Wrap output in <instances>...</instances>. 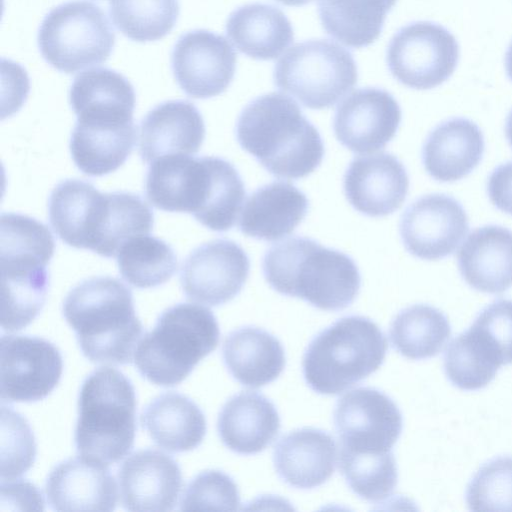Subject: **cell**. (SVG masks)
<instances>
[{
	"label": "cell",
	"mask_w": 512,
	"mask_h": 512,
	"mask_svg": "<svg viewBox=\"0 0 512 512\" xmlns=\"http://www.w3.org/2000/svg\"><path fill=\"white\" fill-rule=\"evenodd\" d=\"M240 146L269 173L285 179L311 174L322 162L324 144L297 103L276 92L249 102L236 123Z\"/></svg>",
	"instance_id": "obj_1"
},
{
	"label": "cell",
	"mask_w": 512,
	"mask_h": 512,
	"mask_svg": "<svg viewBox=\"0 0 512 512\" xmlns=\"http://www.w3.org/2000/svg\"><path fill=\"white\" fill-rule=\"evenodd\" d=\"M262 270L278 293L301 298L325 311L351 305L361 284L351 257L301 236L271 246L264 254Z\"/></svg>",
	"instance_id": "obj_2"
},
{
	"label": "cell",
	"mask_w": 512,
	"mask_h": 512,
	"mask_svg": "<svg viewBox=\"0 0 512 512\" xmlns=\"http://www.w3.org/2000/svg\"><path fill=\"white\" fill-rule=\"evenodd\" d=\"M63 315L90 361L131 363L143 333L131 290L120 280L101 276L86 279L70 290Z\"/></svg>",
	"instance_id": "obj_3"
},
{
	"label": "cell",
	"mask_w": 512,
	"mask_h": 512,
	"mask_svg": "<svg viewBox=\"0 0 512 512\" xmlns=\"http://www.w3.org/2000/svg\"><path fill=\"white\" fill-rule=\"evenodd\" d=\"M55 250L46 225L27 215H1V327L16 331L42 309L49 286V264Z\"/></svg>",
	"instance_id": "obj_4"
},
{
	"label": "cell",
	"mask_w": 512,
	"mask_h": 512,
	"mask_svg": "<svg viewBox=\"0 0 512 512\" xmlns=\"http://www.w3.org/2000/svg\"><path fill=\"white\" fill-rule=\"evenodd\" d=\"M136 431V397L132 383L111 367L94 370L78 399L75 445L81 456L106 465L132 449Z\"/></svg>",
	"instance_id": "obj_5"
},
{
	"label": "cell",
	"mask_w": 512,
	"mask_h": 512,
	"mask_svg": "<svg viewBox=\"0 0 512 512\" xmlns=\"http://www.w3.org/2000/svg\"><path fill=\"white\" fill-rule=\"evenodd\" d=\"M219 338V325L210 309L180 303L166 309L154 329L138 342L134 362L150 382L174 386L217 347Z\"/></svg>",
	"instance_id": "obj_6"
},
{
	"label": "cell",
	"mask_w": 512,
	"mask_h": 512,
	"mask_svg": "<svg viewBox=\"0 0 512 512\" xmlns=\"http://www.w3.org/2000/svg\"><path fill=\"white\" fill-rule=\"evenodd\" d=\"M387 340L371 319L351 315L319 332L303 356V376L322 395L342 393L384 362Z\"/></svg>",
	"instance_id": "obj_7"
},
{
	"label": "cell",
	"mask_w": 512,
	"mask_h": 512,
	"mask_svg": "<svg viewBox=\"0 0 512 512\" xmlns=\"http://www.w3.org/2000/svg\"><path fill=\"white\" fill-rule=\"evenodd\" d=\"M274 84L310 109L335 105L357 83L352 54L333 41L311 39L294 45L275 64Z\"/></svg>",
	"instance_id": "obj_8"
},
{
	"label": "cell",
	"mask_w": 512,
	"mask_h": 512,
	"mask_svg": "<svg viewBox=\"0 0 512 512\" xmlns=\"http://www.w3.org/2000/svg\"><path fill=\"white\" fill-rule=\"evenodd\" d=\"M115 32L103 10L88 1L54 7L37 36L39 51L53 68L72 74L105 62L115 45Z\"/></svg>",
	"instance_id": "obj_9"
},
{
	"label": "cell",
	"mask_w": 512,
	"mask_h": 512,
	"mask_svg": "<svg viewBox=\"0 0 512 512\" xmlns=\"http://www.w3.org/2000/svg\"><path fill=\"white\" fill-rule=\"evenodd\" d=\"M459 60L456 38L443 26L417 21L400 28L386 52L387 66L403 85L427 90L445 82Z\"/></svg>",
	"instance_id": "obj_10"
},
{
	"label": "cell",
	"mask_w": 512,
	"mask_h": 512,
	"mask_svg": "<svg viewBox=\"0 0 512 512\" xmlns=\"http://www.w3.org/2000/svg\"><path fill=\"white\" fill-rule=\"evenodd\" d=\"M341 448L359 453L391 451L403 427L394 401L375 388L359 387L344 394L334 410Z\"/></svg>",
	"instance_id": "obj_11"
},
{
	"label": "cell",
	"mask_w": 512,
	"mask_h": 512,
	"mask_svg": "<svg viewBox=\"0 0 512 512\" xmlns=\"http://www.w3.org/2000/svg\"><path fill=\"white\" fill-rule=\"evenodd\" d=\"M0 363V394L7 402L45 398L59 383L63 370L58 348L39 337L3 335Z\"/></svg>",
	"instance_id": "obj_12"
},
{
	"label": "cell",
	"mask_w": 512,
	"mask_h": 512,
	"mask_svg": "<svg viewBox=\"0 0 512 512\" xmlns=\"http://www.w3.org/2000/svg\"><path fill=\"white\" fill-rule=\"evenodd\" d=\"M249 270V257L241 246L232 240L215 239L187 256L181 267L180 283L189 299L219 306L239 294Z\"/></svg>",
	"instance_id": "obj_13"
},
{
	"label": "cell",
	"mask_w": 512,
	"mask_h": 512,
	"mask_svg": "<svg viewBox=\"0 0 512 512\" xmlns=\"http://www.w3.org/2000/svg\"><path fill=\"white\" fill-rule=\"evenodd\" d=\"M237 56L229 42L198 29L179 37L171 67L180 88L190 97L207 99L223 93L232 82Z\"/></svg>",
	"instance_id": "obj_14"
},
{
	"label": "cell",
	"mask_w": 512,
	"mask_h": 512,
	"mask_svg": "<svg viewBox=\"0 0 512 512\" xmlns=\"http://www.w3.org/2000/svg\"><path fill=\"white\" fill-rule=\"evenodd\" d=\"M468 230L464 208L445 194L418 198L406 208L399 226L406 250L423 260H438L451 255Z\"/></svg>",
	"instance_id": "obj_15"
},
{
	"label": "cell",
	"mask_w": 512,
	"mask_h": 512,
	"mask_svg": "<svg viewBox=\"0 0 512 512\" xmlns=\"http://www.w3.org/2000/svg\"><path fill=\"white\" fill-rule=\"evenodd\" d=\"M245 198L236 168L219 157H194L184 196V210L210 230L231 229Z\"/></svg>",
	"instance_id": "obj_16"
},
{
	"label": "cell",
	"mask_w": 512,
	"mask_h": 512,
	"mask_svg": "<svg viewBox=\"0 0 512 512\" xmlns=\"http://www.w3.org/2000/svg\"><path fill=\"white\" fill-rule=\"evenodd\" d=\"M401 115L398 102L388 91L361 88L339 104L333 130L338 141L352 152H374L393 139Z\"/></svg>",
	"instance_id": "obj_17"
},
{
	"label": "cell",
	"mask_w": 512,
	"mask_h": 512,
	"mask_svg": "<svg viewBox=\"0 0 512 512\" xmlns=\"http://www.w3.org/2000/svg\"><path fill=\"white\" fill-rule=\"evenodd\" d=\"M122 506L133 512L173 510L182 488L176 461L156 449L131 454L118 471Z\"/></svg>",
	"instance_id": "obj_18"
},
{
	"label": "cell",
	"mask_w": 512,
	"mask_h": 512,
	"mask_svg": "<svg viewBox=\"0 0 512 512\" xmlns=\"http://www.w3.org/2000/svg\"><path fill=\"white\" fill-rule=\"evenodd\" d=\"M343 188L346 199L358 212L383 217L403 204L409 178L394 155L382 152L355 157L345 171Z\"/></svg>",
	"instance_id": "obj_19"
},
{
	"label": "cell",
	"mask_w": 512,
	"mask_h": 512,
	"mask_svg": "<svg viewBox=\"0 0 512 512\" xmlns=\"http://www.w3.org/2000/svg\"><path fill=\"white\" fill-rule=\"evenodd\" d=\"M45 492L56 511H112L117 503V486L107 465L84 456L55 466Z\"/></svg>",
	"instance_id": "obj_20"
},
{
	"label": "cell",
	"mask_w": 512,
	"mask_h": 512,
	"mask_svg": "<svg viewBox=\"0 0 512 512\" xmlns=\"http://www.w3.org/2000/svg\"><path fill=\"white\" fill-rule=\"evenodd\" d=\"M205 137V124L194 104L171 100L158 104L140 125L139 153L144 162L174 154L198 152Z\"/></svg>",
	"instance_id": "obj_21"
},
{
	"label": "cell",
	"mask_w": 512,
	"mask_h": 512,
	"mask_svg": "<svg viewBox=\"0 0 512 512\" xmlns=\"http://www.w3.org/2000/svg\"><path fill=\"white\" fill-rule=\"evenodd\" d=\"M337 446L327 432L304 427L280 438L274 447L273 462L278 476L298 489L324 484L334 473Z\"/></svg>",
	"instance_id": "obj_22"
},
{
	"label": "cell",
	"mask_w": 512,
	"mask_h": 512,
	"mask_svg": "<svg viewBox=\"0 0 512 512\" xmlns=\"http://www.w3.org/2000/svg\"><path fill=\"white\" fill-rule=\"evenodd\" d=\"M466 283L480 292L500 294L512 286V231L486 225L472 231L457 254Z\"/></svg>",
	"instance_id": "obj_23"
},
{
	"label": "cell",
	"mask_w": 512,
	"mask_h": 512,
	"mask_svg": "<svg viewBox=\"0 0 512 512\" xmlns=\"http://www.w3.org/2000/svg\"><path fill=\"white\" fill-rule=\"evenodd\" d=\"M309 201L294 185L274 181L255 190L240 211V231L254 239L279 240L302 222Z\"/></svg>",
	"instance_id": "obj_24"
},
{
	"label": "cell",
	"mask_w": 512,
	"mask_h": 512,
	"mask_svg": "<svg viewBox=\"0 0 512 512\" xmlns=\"http://www.w3.org/2000/svg\"><path fill=\"white\" fill-rule=\"evenodd\" d=\"M280 425L277 409L268 398L257 392L242 391L222 407L217 429L231 451L253 455L272 443Z\"/></svg>",
	"instance_id": "obj_25"
},
{
	"label": "cell",
	"mask_w": 512,
	"mask_h": 512,
	"mask_svg": "<svg viewBox=\"0 0 512 512\" xmlns=\"http://www.w3.org/2000/svg\"><path fill=\"white\" fill-rule=\"evenodd\" d=\"M484 137L479 127L466 118H452L437 125L422 149L428 174L440 182L457 181L480 163Z\"/></svg>",
	"instance_id": "obj_26"
},
{
	"label": "cell",
	"mask_w": 512,
	"mask_h": 512,
	"mask_svg": "<svg viewBox=\"0 0 512 512\" xmlns=\"http://www.w3.org/2000/svg\"><path fill=\"white\" fill-rule=\"evenodd\" d=\"M69 101L77 120L131 122L136 97L123 75L108 68H93L75 77Z\"/></svg>",
	"instance_id": "obj_27"
},
{
	"label": "cell",
	"mask_w": 512,
	"mask_h": 512,
	"mask_svg": "<svg viewBox=\"0 0 512 512\" xmlns=\"http://www.w3.org/2000/svg\"><path fill=\"white\" fill-rule=\"evenodd\" d=\"M137 136L134 122L77 120L70 140L76 166L86 175L103 176L117 170L131 154Z\"/></svg>",
	"instance_id": "obj_28"
},
{
	"label": "cell",
	"mask_w": 512,
	"mask_h": 512,
	"mask_svg": "<svg viewBox=\"0 0 512 512\" xmlns=\"http://www.w3.org/2000/svg\"><path fill=\"white\" fill-rule=\"evenodd\" d=\"M226 34L241 53L256 60L279 57L294 40L287 16L276 6L259 2L234 10Z\"/></svg>",
	"instance_id": "obj_29"
},
{
	"label": "cell",
	"mask_w": 512,
	"mask_h": 512,
	"mask_svg": "<svg viewBox=\"0 0 512 512\" xmlns=\"http://www.w3.org/2000/svg\"><path fill=\"white\" fill-rule=\"evenodd\" d=\"M222 355L229 373L239 383L259 388L276 380L285 367L280 341L252 326L232 331L225 339Z\"/></svg>",
	"instance_id": "obj_30"
},
{
	"label": "cell",
	"mask_w": 512,
	"mask_h": 512,
	"mask_svg": "<svg viewBox=\"0 0 512 512\" xmlns=\"http://www.w3.org/2000/svg\"><path fill=\"white\" fill-rule=\"evenodd\" d=\"M141 423L152 440L170 452L198 447L206 434V419L188 397L166 392L154 398L143 410Z\"/></svg>",
	"instance_id": "obj_31"
},
{
	"label": "cell",
	"mask_w": 512,
	"mask_h": 512,
	"mask_svg": "<svg viewBox=\"0 0 512 512\" xmlns=\"http://www.w3.org/2000/svg\"><path fill=\"white\" fill-rule=\"evenodd\" d=\"M396 1L317 0V6L328 35L348 47L362 48L378 39Z\"/></svg>",
	"instance_id": "obj_32"
},
{
	"label": "cell",
	"mask_w": 512,
	"mask_h": 512,
	"mask_svg": "<svg viewBox=\"0 0 512 512\" xmlns=\"http://www.w3.org/2000/svg\"><path fill=\"white\" fill-rule=\"evenodd\" d=\"M451 335L447 317L438 309L416 304L400 311L390 327V340L402 356L420 360L437 355Z\"/></svg>",
	"instance_id": "obj_33"
},
{
	"label": "cell",
	"mask_w": 512,
	"mask_h": 512,
	"mask_svg": "<svg viewBox=\"0 0 512 512\" xmlns=\"http://www.w3.org/2000/svg\"><path fill=\"white\" fill-rule=\"evenodd\" d=\"M503 363L486 338L473 326L454 338L444 353V371L462 390L487 386Z\"/></svg>",
	"instance_id": "obj_34"
},
{
	"label": "cell",
	"mask_w": 512,
	"mask_h": 512,
	"mask_svg": "<svg viewBox=\"0 0 512 512\" xmlns=\"http://www.w3.org/2000/svg\"><path fill=\"white\" fill-rule=\"evenodd\" d=\"M122 277L137 288H151L167 282L177 270V257L165 241L148 234L125 242L117 254Z\"/></svg>",
	"instance_id": "obj_35"
},
{
	"label": "cell",
	"mask_w": 512,
	"mask_h": 512,
	"mask_svg": "<svg viewBox=\"0 0 512 512\" xmlns=\"http://www.w3.org/2000/svg\"><path fill=\"white\" fill-rule=\"evenodd\" d=\"M154 216L148 204L129 192L108 193L106 218L93 251L103 257L117 256L129 239L149 234Z\"/></svg>",
	"instance_id": "obj_36"
},
{
	"label": "cell",
	"mask_w": 512,
	"mask_h": 512,
	"mask_svg": "<svg viewBox=\"0 0 512 512\" xmlns=\"http://www.w3.org/2000/svg\"><path fill=\"white\" fill-rule=\"evenodd\" d=\"M180 12L178 0H109V14L127 38L149 42L165 37Z\"/></svg>",
	"instance_id": "obj_37"
},
{
	"label": "cell",
	"mask_w": 512,
	"mask_h": 512,
	"mask_svg": "<svg viewBox=\"0 0 512 512\" xmlns=\"http://www.w3.org/2000/svg\"><path fill=\"white\" fill-rule=\"evenodd\" d=\"M339 468L351 490L370 502L386 499L397 485V466L391 451L359 453L340 448Z\"/></svg>",
	"instance_id": "obj_38"
},
{
	"label": "cell",
	"mask_w": 512,
	"mask_h": 512,
	"mask_svg": "<svg viewBox=\"0 0 512 512\" xmlns=\"http://www.w3.org/2000/svg\"><path fill=\"white\" fill-rule=\"evenodd\" d=\"M466 502L472 511H512V457L485 463L467 486Z\"/></svg>",
	"instance_id": "obj_39"
},
{
	"label": "cell",
	"mask_w": 512,
	"mask_h": 512,
	"mask_svg": "<svg viewBox=\"0 0 512 512\" xmlns=\"http://www.w3.org/2000/svg\"><path fill=\"white\" fill-rule=\"evenodd\" d=\"M36 443L32 430L22 415L1 407V479L10 481L21 476L33 464Z\"/></svg>",
	"instance_id": "obj_40"
},
{
	"label": "cell",
	"mask_w": 512,
	"mask_h": 512,
	"mask_svg": "<svg viewBox=\"0 0 512 512\" xmlns=\"http://www.w3.org/2000/svg\"><path fill=\"white\" fill-rule=\"evenodd\" d=\"M239 490L234 480L219 470L198 474L187 486L180 509L189 510H238Z\"/></svg>",
	"instance_id": "obj_41"
},
{
	"label": "cell",
	"mask_w": 512,
	"mask_h": 512,
	"mask_svg": "<svg viewBox=\"0 0 512 512\" xmlns=\"http://www.w3.org/2000/svg\"><path fill=\"white\" fill-rule=\"evenodd\" d=\"M494 347L502 363H512V300L500 299L485 307L472 324Z\"/></svg>",
	"instance_id": "obj_42"
},
{
	"label": "cell",
	"mask_w": 512,
	"mask_h": 512,
	"mask_svg": "<svg viewBox=\"0 0 512 512\" xmlns=\"http://www.w3.org/2000/svg\"><path fill=\"white\" fill-rule=\"evenodd\" d=\"M1 510L32 509L43 510V499L41 493L29 482L25 481H2L1 483Z\"/></svg>",
	"instance_id": "obj_43"
},
{
	"label": "cell",
	"mask_w": 512,
	"mask_h": 512,
	"mask_svg": "<svg viewBox=\"0 0 512 512\" xmlns=\"http://www.w3.org/2000/svg\"><path fill=\"white\" fill-rule=\"evenodd\" d=\"M487 192L496 208L512 215V161L498 166L491 173Z\"/></svg>",
	"instance_id": "obj_44"
},
{
	"label": "cell",
	"mask_w": 512,
	"mask_h": 512,
	"mask_svg": "<svg viewBox=\"0 0 512 512\" xmlns=\"http://www.w3.org/2000/svg\"><path fill=\"white\" fill-rule=\"evenodd\" d=\"M505 68L507 75L512 80V42L510 43L505 55Z\"/></svg>",
	"instance_id": "obj_45"
},
{
	"label": "cell",
	"mask_w": 512,
	"mask_h": 512,
	"mask_svg": "<svg viewBox=\"0 0 512 512\" xmlns=\"http://www.w3.org/2000/svg\"><path fill=\"white\" fill-rule=\"evenodd\" d=\"M505 133H506L507 140L512 147V110L510 111V113L507 116Z\"/></svg>",
	"instance_id": "obj_46"
},
{
	"label": "cell",
	"mask_w": 512,
	"mask_h": 512,
	"mask_svg": "<svg viewBox=\"0 0 512 512\" xmlns=\"http://www.w3.org/2000/svg\"><path fill=\"white\" fill-rule=\"evenodd\" d=\"M276 1H278L281 4L286 5V6L299 7V6H304L308 3H310L312 0H276Z\"/></svg>",
	"instance_id": "obj_47"
}]
</instances>
